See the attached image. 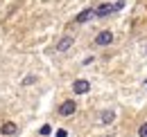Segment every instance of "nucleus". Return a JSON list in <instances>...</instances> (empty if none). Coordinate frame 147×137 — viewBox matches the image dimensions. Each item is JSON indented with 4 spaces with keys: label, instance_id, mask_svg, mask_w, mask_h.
Wrapping results in <instances>:
<instances>
[{
    "label": "nucleus",
    "instance_id": "4",
    "mask_svg": "<svg viewBox=\"0 0 147 137\" xmlns=\"http://www.w3.org/2000/svg\"><path fill=\"white\" fill-rule=\"evenodd\" d=\"M91 18H95V7H86L82 14H77L75 23H77V25H82V23H86V20H91Z\"/></svg>",
    "mask_w": 147,
    "mask_h": 137
},
{
    "label": "nucleus",
    "instance_id": "1",
    "mask_svg": "<svg viewBox=\"0 0 147 137\" xmlns=\"http://www.w3.org/2000/svg\"><path fill=\"white\" fill-rule=\"evenodd\" d=\"M111 43H113V32H109V29L100 32L95 36V41H93V45H97V47H109Z\"/></svg>",
    "mask_w": 147,
    "mask_h": 137
},
{
    "label": "nucleus",
    "instance_id": "2",
    "mask_svg": "<svg viewBox=\"0 0 147 137\" xmlns=\"http://www.w3.org/2000/svg\"><path fill=\"white\" fill-rule=\"evenodd\" d=\"M75 112H77V103H75L73 99H66V101L59 106V115H61V117H70Z\"/></svg>",
    "mask_w": 147,
    "mask_h": 137
},
{
    "label": "nucleus",
    "instance_id": "7",
    "mask_svg": "<svg viewBox=\"0 0 147 137\" xmlns=\"http://www.w3.org/2000/svg\"><path fill=\"white\" fill-rule=\"evenodd\" d=\"M113 119H115V112H113V110H104L102 117H100V124H111Z\"/></svg>",
    "mask_w": 147,
    "mask_h": 137
},
{
    "label": "nucleus",
    "instance_id": "10",
    "mask_svg": "<svg viewBox=\"0 0 147 137\" xmlns=\"http://www.w3.org/2000/svg\"><path fill=\"white\" fill-rule=\"evenodd\" d=\"M48 133H50V126H48V124H45V126H43V128H41V135H48Z\"/></svg>",
    "mask_w": 147,
    "mask_h": 137
},
{
    "label": "nucleus",
    "instance_id": "5",
    "mask_svg": "<svg viewBox=\"0 0 147 137\" xmlns=\"http://www.w3.org/2000/svg\"><path fill=\"white\" fill-rule=\"evenodd\" d=\"M73 43H75L73 36H63V38L57 43V52H66V50H70V47H73Z\"/></svg>",
    "mask_w": 147,
    "mask_h": 137
},
{
    "label": "nucleus",
    "instance_id": "6",
    "mask_svg": "<svg viewBox=\"0 0 147 137\" xmlns=\"http://www.w3.org/2000/svg\"><path fill=\"white\" fill-rule=\"evenodd\" d=\"M16 130H18V126H16L14 121H5V124L0 126V133H2V135H14Z\"/></svg>",
    "mask_w": 147,
    "mask_h": 137
},
{
    "label": "nucleus",
    "instance_id": "9",
    "mask_svg": "<svg viewBox=\"0 0 147 137\" xmlns=\"http://www.w3.org/2000/svg\"><path fill=\"white\" fill-rule=\"evenodd\" d=\"M30 83H36V76H27V79H23V86H30Z\"/></svg>",
    "mask_w": 147,
    "mask_h": 137
},
{
    "label": "nucleus",
    "instance_id": "8",
    "mask_svg": "<svg viewBox=\"0 0 147 137\" xmlns=\"http://www.w3.org/2000/svg\"><path fill=\"white\" fill-rule=\"evenodd\" d=\"M138 137H147V121L138 128Z\"/></svg>",
    "mask_w": 147,
    "mask_h": 137
},
{
    "label": "nucleus",
    "instance_id": "11",
    "mask_svg": "<svg viewBox=\"0 0 147 137\" xmlns=\"http://www.w3.org/2000/svg\"><path fill=\"white\" fill-rule=\"evenodd\" d=\"M145 52H147V50H145Z\"/></svg>",
    "mask_w": 147,
    "mask_h": 137
},
{
    "label": "nucleus",
    "instance_id": "3",
    "mask_svg": "<svg viewBox=\"0 0 147 137\" xmlns=\"http://www.w3.org/2000/svg\"><path fill=\"white\" fill-rule=\"evenodd\" d=\"M88 90H91V83H88L86 79H77V81L73 83V92L75 94H86Z\"/></svg>",
    "mask_w": 147,
    "mask_h": 137
}]
</instances>
